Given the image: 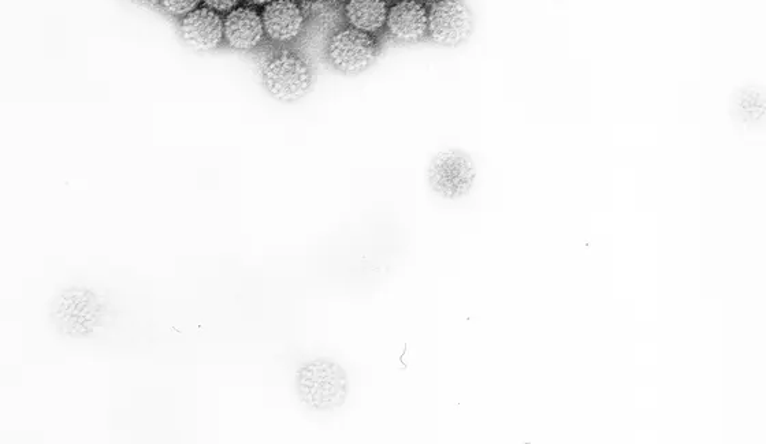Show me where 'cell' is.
Returning a JSON list of instances; mask_svg holds the SVG:
<instances>
[{
    "label": "cell",
    "mask_w": 766,
    "mask_h": 444,
    "mask_svg": "<svg viewBox=\"0 0 766 444\" xmlns=\"http://www.w3.org/2000/svg\"><path fill=\"white\" fill-rule=\"evenodd\" d=\"M118 317L109 294L89 285L59 289L48 304V320L62 338L88 341L109 330Z\"/></svg>",
    "instance_id": "obj_1"
},
{
    "label": "cell",
    "mask_w": 766,
    "mask_h": 444,
    "mask_svg": "<svg viewBox=\"0 0 766 444\" xmlns=\"http://www.w3.org/2000/svg\"><path fill=\"white\" fill-rule=\"evenodd\" d=\"M297 398L315 412H333L347 401L349 378L347 371L329 358L304 361L295 376Z\"/></svg>",
    "instance_id": "obj_2"
},
{
    "label": "cell",
    "mask_w": 766,
    "mask_h": 444,
    "mask_svg": "<svg viewBox=\"0 0 766 444\" xmlns=\"http://www.w3.org/2000/svg\"><path fill=\"white\" fill-rule=\"evenodd\" d=\"M431 189L445 199L456 200L466 196L477 179V167L466 152L459 149L435 155L427 170Z\"/></svg>",
    "instance_id": "obj_3"
},
{
    "label": "cell",
    "mask_w": 766,
    "mask_h": 444,
    "mask_svg": "<svg viewBox=\"0 0 766 444\" xmlns=\"http://www.w3.org/2000/svg\"><path fill=\"white\" fill-rule=\"evenodd\" d=\"M263 82L275 99L293 102L306 95L310 89V67L295 55H281L264 67Z\"/></svg>",
    "instance_id": "obj_4"
},
{
    "label": "cell",
    "mask_w": 766,
    "mask_h": 444,
    "mask_svg": "<svg viewBox=\"0 0 766 444\" xmlns=\"http://www.w3.org/2000/svg\"><path fill=\"white\" fill-rule=\"evenodd\" d=\"M427 29L435 43L446 47L459 46L471 35V11L461 0H440L431 7Z\"/></svg>",
    "instance_id": "obj_5"
},
{
    "label": "cell",
    "mask_w": 766,
    "mask_h": 444,
    "mask_svg": "<svg viewBox=\"0 0 766 444\" xmlns=\"http://www.w3.org/2000/svg\"><path fill=\"white\" fill-rule=\"evenodd\" d=\"M377 47L370 36L359 29L337 33L329 44V58L344 73H359L373 63Z\"/></svg>",
    "instance_id": "obj_6"
},
{
    "label": "cell",
    "mask_w": 766,
    "mask_h": 444,
    "mask_svg": "<svg viewBox=\"0 0 766 444\" xmlns=\"http://www.w3.org/2000/svg\"><path fill=\"white\" fill-rule=\"evenodd\" d=\"M185 41L196 50H213L221 43L223 24L214 11L202 9L189 13L181 26Z\"/></svg>",
    "instance_id": "obj_7"
},
{
    "label": "cell",
    "mask_w": 766,
    "mask_h": 444,
    "mask_svg": "<svg viewBox=\"0 0 766 444\" xmlns=\"http://www.w3.org/2000/svg\"><path fill=\"white\" fill-rule=\"evenodd\" d=\"M263 25L271 39L289 41L299 35L303 14L290 0H275L264 11Z\"/></svg>",
    "instance_id": "obj_8"
},
{
    "label": "cell",
    "mask_w": 766,
    "mask_h": 444,
    "mask_svg": "<svg viewBox=\"0 0 766 444\" xmlns=\"http://www.w3.org/2000/svg\"><path fill=\"white\" fill-rule=\"evenodd\" d=\"M263 22L254 10L239 9L230 13L223 24V32L230 46L237 50H251L263 37Z\"/></svg>",
    "instance_id": "obj_9"
},
{
    "label": "cell",
    "mask_w": 766,
    "mask_h": 444,
    "mask_svg": "<svg viewBox=\"0 0 766 444\" xmlns=\"http://www.w3.org/2000/svg\"><path fill=\"white\" fill-rule=\"evenodd\" d=\"M390 32L404 41L419 40L427 29V14L423 6L414 0H405L390 10L388 16Z\"/></svg>",
    "instance_id": "obj_10"
},
{
    "label": "cell",
    "mask_w": 766,
    "mask_h": 444,
    "mask_svg": "<svg viewBox=\"0 0 766 444\" xmlns=\"http://www.w3.org/2000/svg\"><path fill=\"white\" fill-rule=\"evenodd\" d=\"M347 16L359 31H378L386 21V6L383 0H351Z\"/></svg>",
    "instance_id": "obj_11"
},
{
    "label": "cell",
    "mask_w": 766,
    "mask_h": 444,
    "mask_svg": "<svg viewBox=\"0 0 766 444\" xmlns=\"http://www.w3.org/2000/svg\"><path fill=\"white\" fill-rule=\"evenodd\" d=\"M162 6L166 11L174 16H184V14L192 13L199 0H161Z\"/></svg>",
    "instance_id": "obj_12"
},
{
    "label": "cell",
    "mask_w": 766,
    "mask_h": 444,
    "mask_svg": "<svg viewBox=\"0 0 766 444\" xmlns=\"http://www.w3.org/2000/svg\"><path fill=\"white\" fill-rule=\"evenodd\" d=\"M206 3L215 10L226 11L236 6L239 0H206Z\"/></svg>",
    "instance_id": "obj_13"
},
{
    "label": "cell",
    "mask_w": 766,
    "mask_h": 444,
    "mask_svg": "<svg viewBox=\"0 0 766 444\" xmlns=\"http://www.w3.org/2000/svg\"><path fill=\"white\" fill-rule=\"evenodd\" d=\"M249 2L256 3V5H263V3H269L271 0H249Z\"/></svg>",
    "instance_id": "obj_14"
}]
</instances>
